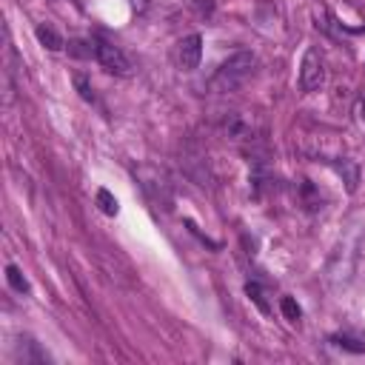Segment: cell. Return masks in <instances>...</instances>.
Here are the masks:
<instances>
[{"label": "cell", "instance_id": "cell-1", "mask_svg": "<svg viewBox=\"0 0 365 365\" xmlns=\"http://www.w3.org/2000/svg\"><path fill=\"white\" fill-rule=\"evenodd\" d=\"M254 66H257L254 52H234L228 60L220 63L211 86L220 89V91H234V89H240L254 74Z\"/></svg>", "mask_w": 365, "mask_h": 365}, {"label": "cell", "instance_id": "cell-2", "mask_svg": "<svg viewBox=\"0 0 365 365\" xmlns=\"http://www.w3.org/2000/svg\"><path fill=\"white\" fill-rule=\"evenodd\" d=\"M325 86V60H322V52L317 46H309L302 54V63H300V91L302 94H314Z\"/></svg>", "mask_w": 365, "mask_h": 365}, {"label": "cell", "instance_id": "cell-3", "mask_svg": "<svg viewBox=\"0 0 365 365\" xmlns=\"http://www.w3.org/2000/svg\"><path fill=\"white\" fill-rule=\"evenodd\" d=\"M94 57H98V63H100L109 74H118V78H129V74H131V60H129V54H126L120 46H114V43L103 41V37H98V41H94Z\"/></svg>", "mask_w": 365, "mask_h": 365}, {"label": "cell", "instance_id": "cell-4", "mask_svg": "<svg viewBox=\"0 0 365 365\" xmlns=\"http://www.w3.org/2000/svg\"><path fill=\"white\" fill-rule=\"evenodd\" d=\"M200 57H203V37L195 32V34H186L180 46H177V60H180V69L183 71H195L200 66Z\"/></svg>", "mask_w": 365, "mask_h": 365}, {"label": "cell", "instance_id": "cell-5", "mask_svg": "<svg viewBox=\"0 0 365 365\" xmlns=\"http://www.w3.org/2000/svg\"><path fill=\"white\" fill-rule=\"evenodd\" d=\"M225 134L234 143H254L257 140L252 120H248L245 114H240V111H234V114H228V118H225Z\"/></svg>", "mask_w": 365, "mask_h": 365}, {"label": "cell", "instance_id": "cell-6", "mask_svg": "<svg viewBox=\"0 0 365 365\" xmlns=\"http://www.w3.org/2000/svg\"><path fill=\"white\" fill-rule=\"evenodd\" d=\"M334 171L342 177L345 191H349V195H354L357 186H360V166H357V160H342V163H334Z\"/></svg>", "mask_w": 365, "mask_h": 365}, {"label": "cell", "instance_id": "cell-7", "mask_svg": "<svg viewBox=\"0 0 365 365\" xmlns=\"http://www.w3.org/2000/svg\"><path fill=\"white\" fill-rule=\"evenodd\" d=\"M34 34H37V43H41L43 49H49V52H60L66 43H63V37L57 34V29H52V26H46V23H41L34 29Z\"/></svg>", "mask_w": 365, "mask_h": 365}, {"label": "cell", "instance_id": "cell-8", "mask_svg": "<svg viewBox=\"0 0 365 365\" xmlns=\"http://www.w3.org/2000/svg\"><path fill=\"white\" fill-rule=\"evenodd\" d=\"M6 283H9L12 291H17V294H29V280L23 277V272H21V268H17L14 263L6 265Z\"/></svg>", "mask_w": 365, "mask_h": 365}, {"label": "cell", "instance_id": "cell-9", "mask_svg": "<svg viewBox=\"0 0 365 365\" xmlns=\"http://www.w3.org/2000/svg\"><path fill=\"white\" fill-rule=\"evenodd\" d=\"M329 340H331V345H337V349H342V351L365 354V342H362V340H357V337H351V334H331Z\"/></svg>", "mask_w": 365, "mask_h": 365}, {"label": "cell", "instance_id": "cell-10", "mask_svg": "<svg viewBox=\"0 0 365 365\" xmlns=\"http://www.w3.org/2000/svg\"><path fill=\"white\" fill-rule=\"evenodd\" d=\"M245 294H248V300H252L265 317L272 314V305H268L265 291H263V285H260V283H254V280H252V283H245Z\"/></svg>", "mask_w": 365, "mask_h": 365}, {"label": "cell", "instance_id": "cell-11", "mask_svg": "<svg viewBox=\"0 0 365 365\" xmlns=\"http://www.w3.org/2000/svg\"><path fill=\"white\" fill-rule=\"evenodd\" d=\"M98 206H100V211L103 214H109V217H114L120 211V206H118V197L111 195L109 188H98Z\"/></svg>", "mask_w": 365, "mask_h": 365}, {"label": "cell", "instance_id": "cell-12", "mask_svg": "<svg viewBox=\"0 0 365 365\" xmlns=\"http://www.w3.org/2000/svg\"><path fill=\"white\" fill-rule=\"evenodd\" d=\"M74 89H78V94H80L86 103H94V89H91L86 74H74Z\"/></svg>", "mask_w": 365, "mask_h": 365}, {"label": "cell", "instance_id": "cell-13", "mask_svg": "<svg viewBox=\"0 0 365 365\" xmlns=\"http://www.w3.org/2000/svg\"><path fill=\"white\" fill-rule=\"evenodd\" d=\"M280 309H283V314H285V320H291V322H300V317H302V309L291 300V297H283L280 300Z\"/></svg>", "mask_w": 365, "mask_h": 365}, {"label": "cell", "instance_id": "cell-14", "mask_svg": "<svg viewBox=\"0 0 365 365\" xmlns=\"http://www.w3.org/2000/svg\"><path fill=\"white\" fill-rule=\"evenodd\" d=\"M69 54H74V57H91L94 49H91L86 41H71V43H69Z\"/></svg>", "mask_w": 365, "mask_h": 365}, {"label": "cell", "instance_id": "cell-15", "mask_svg": "<svg viewBox=\"0 0 365 365\" xmlns=\"http://www.w3.org/2000/svg\"><path fill=\"white\" fill-rule=\"evenodd\" d=\"M354 118H357V123L365 129V94H360L357 103H354Z\"/></svg>", "mask_w": 365, "mask_h": 365}, {"label": "cell", "instance_id": "cell-16", "mask_svg": "<svg viewBox=\"0 0 365 365\" xmlns=\"http://www.w3.org/2000/svg\"><path fill=\"white\" fill-rule=\"evenodd\" d=\"M195 6H197L200 14H211V12H214V3H211V0H195Z\"/></svg>", "mask_w": 365, "mask_h": 365}]
</instances>
